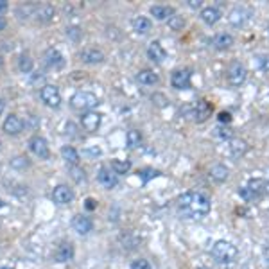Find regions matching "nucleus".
<instances>
[{"label":"nucleus","mask_w":269,"mask_h":269,"mask_svg":"<svg viewBox=\"0 0 269 269\" xmlns=\"http://www.w3.org/2000/svg\"><path fill=\"white\" fill-rule=\"evenodd\" d=\"M40 95H41V101L50 108H58L59 103H61V94H59L58 86H54V85H45L43 88H41Z\"/></svg>","instance_id":"obj_7"},{"label":"nucleus","mask_w":269,"mask_h":269,"mask_svg":"<svg viewBox=\"0 0 269 269\" xmlns=\"http://www.w3.org/2000/svg\"><path fill=\"white\" fill-rule=\"evenodd\" d=\"M133 29L134 32H138V34H145V32L151 31V22H149L147 18L138 16L133 20Z\"/></svg>","instance_id":"obj_25"},{"label":"nucleus","mask_w":269,"mask_h":269,"mask_svg":"<svg viewBox=\"0 0 269 269\" xmlns=\"http://www.w3.org/2000/svg\"><path fill=\"white\" fill-rule=\"evenodd\" d=\"M81 124H83V128L86 131L94 133V131H97L99 126H101V115L95 112H86L85 115L81 117Z\"/></svg>","instance_id":"obj_13"},{"label":"nucleus","mask_w":269,"mask_h":269,"mask_svg":"<svg viewBox=\"0 0 269 269\" xmlns=\"http://www.w3.org/2000/svg\"><path fill=\"white\" fill-rule=\"evenodd\" d=\"M86 208H88V210H94V208H95V201L92 199V197H90V199H86Z\"/></svg>","instance_id":"obj_39"},{"label":"nucleus","mask_w":269,"mask_h":269,"mask_svg":"<svg viewBox=\"0 0 269 269\" xmlns=\"http://www.w3.org/2000/svg\"><path fill=\"white\" fill-rule=\"evenodd\" d=\"M188 5L190 7H201V2L199 0H188Z\"/></svg>","instance_id":"obj_40"},{"label":"nucleus","mask_w":269,"mask_h":269,"mask_svg":"<svg viewBox=\"0 0 269 269\" xmlns=\"http://www.w3.org/2000/svg\"><path fill=\"white\" fill-rule=\"evenodd\" d=\"M4 112V101H2V99H0V113Z\"/></svg>","instance_id":"obj_43"},{"label":"nucleus","mask_w":269,"mask_h":269,"mask_svg":"<svg viewBox=\"0 0 269 269\" xmlns=\"http://www.w3.org/2000/svg\"><path fill=\"white\" fill-rule=\"evenodd\" d=\"M210 176L215 181H224V179L228 178V169L224 165H214L210 170Z\"/></svg>","instance_id":"obj_29"},{"label":"nucleus","mask_w":269,"mask_h":269,"mask_svg":"<svg viewBox=\"0 0 269 269\" xmlns=\"http://www.w3.org/2000/svg\"><path fill=\"white\" fill-rule=\"evenodd\" d=\"M0 67H2V58H0Z\"/></svg>","instance_id":"obj_45"},{"label":"nucleus","mask_w":269,"mask_h":269,"mask_svg":"<svg viewBox=\"0 0 269 269\" xmlns=\"http://www.w3.org/2000/svg\"><path fill=\"white\" fill-rule=\"evenodd\" d=\"M201 20L205 23H208V25H214V23H217L221 20V11L217 7L208 5V7H205L201 11Z\"/></svg>","instance_id":"obj_21"},{"label":"nucleus","mask_w":269,"mask_h":269,"mask_svg":"<svg viewBox=\"0 0 269 269\" xmlns=\"http://www.w3.org/2000/svg\"><path fill=\"white\" fill-rule=\"evenodd\" d=\"M255 67L262 72H269V54H259V56H255Z\"/></svg>","instance_id":"obj_31"},{"label":"nucleus","mask_w":269,"mask_h":269,"mask_svg":"<svg viewBox=\"0 0 269 269\" xmlns=\"http://www.w3.org/2000/svg\"><path fill=\"white\" fill-rule=\"evenodd\" d=\"M151 14L156 20H169L170 16H174V9L170 5H152Z\"/></svg>","instance_id":"obj_22"},{"label":"nucleus","mask_w":269,"mask_h":269,"mask_svg":"<svg viewBox=\"0 0 269 269\" xmlns=\"http://www.w3.org/2000/svg\"><path fill=\"white\" fill-rule=\"evenodd\" d=\"M214 47L217 50H226L230 49L233 45V36L232 34H226V32H219V34L214 36V40H212Z\"/></svg>","instance_id":"obj_20"},{"label":"nucleus","mask_w":269,"mask_h":269,"mask_svg":"<svg viewBox=\"0 0 269 269\" xmlns=\"http://www.w3.org/2000/svg\"><path fill=\"white\" fill-rule=\"evenodd\" d=\"M197 269H208V268H197Z\"/></svg>","instance_id":"obj_46"},{"label":"nucleus","mask_w":269,"mask_h":269,"mask_svg":"<svg viewBox=\"0 0 269 269\" xmlns=\"http://www.w3.org/2000/svg\"><path fill=\"white\" fill-rule=\"evenodd\" d=\"M72 108L74 110H79V112H90L92 108H95L99 104V99L92 92H77L70 101Z\"/></svg>","instance_id":"obj_4"},{"label":"nucleus","mask_w":269,"mask_h":269,"mask_svg":"<svg viewBox=\"0 0 269 269\" xmlns=\"http://www.w3.org/2000/svg\"><path fill=\"white\" fill-rule=\"evenodd\" d=\"M0 269H9V268H0Z\"/></svg>","instance_id":"obj_48"},{"label":"nucleus","mask_w":269,"mask_h":269,"mask_svg":"<svg viewBox=\"0 0 269 269\" xmlns=\"http://www.w3.org/2000/svg\"><path fill=\"white\" fill-rule=\"evenodd\" d=\"M29 147H31V151L34 152L36 156L43 158V160H47L49 158V145H47V140L43 138V136H32L31 140H29Z\"/></svg>","instance_id":"obj_9"},{"label":"nucleus","mask_w":269,"mask_h":269,"mask_svg":"<svg viewBox=\"0 0 269 269\" xmlns=\"http://www.w3.org/2000/svg\"><path fill=\"white\" fill-rule=\"evenodd\" d=\"M181 113L192 117L196 122H205L208 117L212 115V106L206 101H197V104L194 106H187L185 110H181Z\"/></svg>","instance_id":"obj_5"},{"label":"nucleus","mask_w":269,"mask_h":269,"mask_svg":"<svg viewBox=\"0 0 269 269\" xmlns=\"http://www.w3.org/2000/svg\"><path fill=\"white\" fill-rule=\"evenodd\" d=\"M2 128H4V131L7 134H18V133H22L23 130V121L18 115H9L4 121Z\"/></svg>","instance_id":"obj_14"},{"label":"nucleus","mask_w":269,"mask_h":269,"mask_svg":"<svg viewBox=\"0 0 269 269\" xmlns=\"http://www.w3.org/2000/svg\"><path fill=\"white\" fill-rule=\"evenodd\" d=\"M268 192H269V183H268Z\"/></svg>","instance_id":"obj_47"},{"label":"nucleus","mask_w":269,"mask_h":269,"mask_svg":"<svg viewBox=\"0 0 269 269\" xmlns=\"http://www.w3.org/2000/svg\"><path fill=\"white\" fill-rule=\"evenodd\" d=\"M147 56L151 61L154 63H161L163 59L167 58V52L165 49L160 45V41H152L151 45H149V49H147Z\"/></svg>","instance_id":"obj_17"},{"label":"nucleus","mask_w":269,"mask_h":269,"mask_svg":"<svg viewBox=\"0 0 269 269\" xmlns=\"http://www.w3.org/2000/svg\"><path fill=\"white\" fill-rule=\"evenodd\" d=\"M4 11H7V2H5V0H0V14L4 13Z\"/></svg>","instance_id":"obj_41"},{"label":"nucleus","mask_w":269,"mask_h":269,"mask_svg":"<svg viewBox=\"0 0 269 269\" xmlns=\"http://www.w3.org/2000/svg\"><path fill=\"white\" fill-rule=\"evenodd\" d=\"M31 68H32V59L29 56H22L20 58V70L27 74V72H31Z\"/></svg>","instance_id":"obj_34"},{"label":"nucleus","mask_w":269,"mask_h":269,"mask_svg":"<svg viewBox=\"0 0 269 269\" xmlns=\"http://www.w3.org/2000/svg\"><path fill=\"white\" fill-rule=\"evenodd\" d=\"M72 178L76 179V181H85V170L77 169V167H72Z\"/></svg>","instance_id":"obj_36"},{"label":"nucleus","mask_w":269,"mask_h":269,"mask_svg":"<svg viewBox=\"0 0 269 269\" xmlns=\"http://www.w3.org/2000/svg\"><path fill=\"white\" fill-rule=\"evenodd\" d=\"M29 165V161H27V158L23 156H18L13 160V167H18V169H22V167H27Z\"/></svg>","instance_id":"obj_37"},{"label":"nucleus","mask_w":269,"mask_h":269,"mask_svg":"<svg viewBox=\"0 0 269 269\" xmlns=\"http://www.w3.org/2000/svg\"><path fill=\"white\" fill-rule=\"evenodd\" d=\"M250 16H251L250 9L244 7V5H237V7H233L232 11H230L228 20H230V23H232V25L242 27V25H246V23H248Z\"/></svg>","instance_id":"obj_8"},{"label":"nucleus","mask_w":269,"mask_h":269,"mask_svg":"<svg viewBox=\"0 0 269 269\" xmlns=\"http://www.w3.org/2000/svg\"><path fill=\"white\" fill-rule=\"evenodd\" d=\"M185 25V20L183 16H178V14H174V16L169 18V27L172 29V31H181Z\"/></svg>","instance_id":"obj_32"},{"label":"nucleus","mask_w":269,"mask_h":269,"mask_svg":"<svg viewBox=\"0 0 269 269\" xmlns=\"http://www.w3.org/2000/svg\"><path fill=\"white\" fill-rule=\"evenodd\" d=\"M219 122H232V115L226 113V112L219 113Z\"/></svg>","instance_id":"obj_38"},{"label":"nucleus","mask_w":269,"mask_h":269,"mask_svg":"<svg viewBox=\"0 0 269 269\" xmlns=\"http://www.w3.org/2000/svg\"><path fill=\"white\" fill-rule=\"evenodd\" d=\"M5 25H7V23H5V20H4V18H2V16H0V31H4Z\"/></svg>","instance_id":"obj_42"},{"label":"nucleus","mask_w":269,"mask_h":269,"mask_svg":"<svg viewBox=\"0 0 269 269\" xmlns=\"http://www.w3.org/2000/svg\"><path fill=\"white\" fill-rule=\"evenodd\" d=\"M170 85L176 90L190 88V70H176L170 77Z\"/></svg>","instance_id":"obj_10"},{"label":"nucleus","mask_w":269,"mask_h":269,"mask_svg":"<svg viewBox=\"0 0 269 269\" xmlns=\"http://www.w3.org/2000/svg\"><path fill=\"white\" fill-rule=\"evenodd\" d=\"M54 16V7L49 4H43L40 7L36 9V18L40 20V22H49L50 18Z\"/></svg>","instance_id":"obj_26"},{"label":"nucleus","mask_w":269,"mask_h":269,"mask_svg":"<svg viewBox=\"0 0 269 269\" xmlns=\"http://www.w3.org/2000/svg\"><path fill=\"white\" fill-rule=\"evenodd\" d=\"M72 257H74V246H72L70 242H63V244H59L56 253H54L56 262H68V260H72Z\"/></svg>","instance_id":"obj_16"},{"label":"nucleus","mask_w":269,"mask_h":269,"mask_svg":"<svg viewBox=\"0 0 269 269\" xmlns=\"http://www.w3.org/2000/svg\"><path fill=\"white\" fill-rule=\"evenodd\" d=\"M158 174H160V172H158V170H154V169H142V170H140V172H138V176H140V178H142L143 183H147L149 179L156 178Z\"/></svg>","instance_id":"obj_33"},{"label":"nucleus","mask_w":269,"mask_h":269,"mask_svg":"<svg viewBox=\"0 0 269 269\" xmlns=\"http://www.w3.org/2000/svg\"><path fill=\"white\" fill-rule=\"evenodd\" d=\"M136 79H138V83H140V85H143V86H152V85H156V83H158V76L152 70L138 72Z\"/></svg>","instance_id":"obj_23"},{"label":"nucleus","mask_w":269,"mask_h":269,"mask_svg":"<svg viewBox=\"0 0 269 269\" xmlns=\"http://www.w3.org/2000/svg\"><path fill=\"white\" fill-rule=\"evenodd\" d=\"M81 59L88 65H97L104 59V54L101 52L99 49H85L81 52Z\"/></svg>","instance_id":"obj_19"},{"label":"nucleus","mask_w":269,"mask_h":269,"mask_svg":"<svg viewBox=\"0 0 269 269\" xmlns=\"http://www.w3.org/2000/svg\"><path fill=\"white\" fill-rule=\"evenodd\" d=\"M246 67L241 61H232L228 67V81L232 86H241L246 81Z\"/></svg>","instance_id":"obj_6"},{"label":"nucleus","mask_w":269,"mask_h":269,"mask_svg":"<svg viewBox=\"0 0 269 269\" xmlns=\"http://www.w3.org/2000/svg\"><path fill=\"white\" fill-rule=\"evenodd\" d=\"M131 169V161L128 160H113L112 161V170L115 174H126Z\"/></svg>","instance_id":"obj_28"},{"label":"nucleus","mask_w":269,"mask_h":269,"mask_svg":"<svg viewBox=\"0 0 269 269\" xmlns=\"http://www.w3.org/2000/svg\"><path fill=\"white\" fill-rule=\"evenodd\" d=\"M131 269H151V264H149L147 260L140 259V260H134L133 264H131Z\"/></svg>","instance_id":"obj_35"},{"label":"nucleus","mask_w":269,"mask_h":269,"mask_svg":"<svg viewBox=\"0 0 269 269\" xmlns=\"http://www.w3.org/2000/svg\"><path fill=\"white\" fill-rule=\"evenodd\" d=\"M72 228L76 230L79 235H86V233L92 232L94 224H92V221H90L88 217H85V215H76V217L72 219Z\"/></svg>","instance_id":"obj_15"},{"label":"nucleus","mask_w":269,"mask_h":269,"mask_svg":"<svg viewBox=\"0 0 269 269\" xmlns=\"http://www.w3.org/2000/svg\"><path fill=\"white\" fill-rule=\"evenodd\" d=\"M239 251L237 248L233 246L232 242H226V241H217L212 246V257L215 259V262H219V264H233L235 260H237Z\"/></svg>","instance_id":"obj_2"},{"label":"nucleus","mask_w":269,"mask_h":269,"mask_svg":"<svg viewBox=\"0 0 269 269\" xmlns=\"http://www.w3.org/2000/svg\"><path fill=\"white\" fill-rule=\"evenodd\" d=\"M97 179H99V183L106 188H113V187H117V183H119L117 174L112 169H108V167H101V169H99Z\"/></svg>","instance_id":"obj_12"},{"label":"nucleus","mask_w":269,"mask_h":269,"mask_svg":"<svg viewBox=\"0 0 269 269\" xmlns=\"http://www.w3.org/2000/svg\"><path fill=\"white\" fill-rule=\"evenodd\" d=\"M61 156L65 158L68 163H74V165L79 161V154H77L76 149L70 147V145H65V147H61Z\"/></svg>","instance_id":"obj_27"},{"label":"nucleus","mask_w":269,"mask_h":269,"mask_svg":"<svg viewBox=\"0 0 269 269\" xmlns=\"http://www.w3.org/2000/svg\"><path fill=\"white\" fill-rule=\"evenodd\" d=\"M126 138H128V145H130L131 149H134V147H138L140 143H142V133H140V131H136V130H131Z\"/></svg>","instance_id":"obj_30"},{"label":"nucleus","mask_w":269,"mask_h":269,"mask_svg":"<svg viewBox=\"0 0 269 269\" xmlns=\"http://www.w3.org/2000/svg\"><path fill=\"white\" fill-rule=\"evenodd\" d=\"M266 257H268V259H269V248H268V250H266Z\"/></svg>","instance_id":"obj_44"},{"label":"nucleus","mask_w":269,"mask_h":269,"mask_svg":"<svg viewBox=\"0 0 269 269\" xmlns=\"http://www.w3.org/2000/svg\"><path fill=\"white\" fill-rule=\"evenodd\" d=\"M45 63H47V67L58 68L63 65V56L58 50H47V54H45Z\"/></svg>","instance_id":"obj_24"},{"label":"nucleus","mask_w":269,"mask_h":269,"mask_svg":"<svg viewBox=\"0 0 269 269\" xmlns=\"http://www.w3.org/2000/svg\"><path fill=\"white\" fill-rule=\"evenodd\" d=\"M52 199L54 203H58V205H68V203H72V199H74V192H72L67 185H58V187L54 188Z\"/></svg>","instance_id":"obj_11"},{"label":"nucleus","mask_w":269,"mask_h":269,"mask_svg":"<svg viewBox=\"0 0 269 269\" xmlns=\"http://www.w3.org/2000/svg\"><path fill=\"white\" fill-rule=\"evenodd\" d=\"M242 199H246V201H253V199H259L262 197L264 194H268V181L266 179H260V178H255L251 179L248 187L241 188L239 190Z\"/></svg>","instance_id":"obj_3"},{"label":"nucleus","mask_w":269,"mask_h":269,"mask_svg":"<svg viewBox=\"0 0 269 269\" xmlns=\"http://www.w3.org/2000/svg\"><path fill=\"white\" fill-rule=\"evenodd\" d=\"M246 151H248V143L244 142V140H239V138L230 140V143H228V154L230 156L241 158Z\"/></svg>","instance_id":"obj_18"},{"label":"nucleus","mask_w":269,"mask_h":269,"mask_svg":"<svg viewBox=\"0 0 269 269\" xmlns=\"http://www.w3.org/2000/svg\"><path fill=\"white\" fill-rule=\"evenodd\" d=\"M178 208L190 219H201L210 212V199L201 192H185L178 197Z\"/></svg>","instance_id":"obj_1"}]
</instances>
